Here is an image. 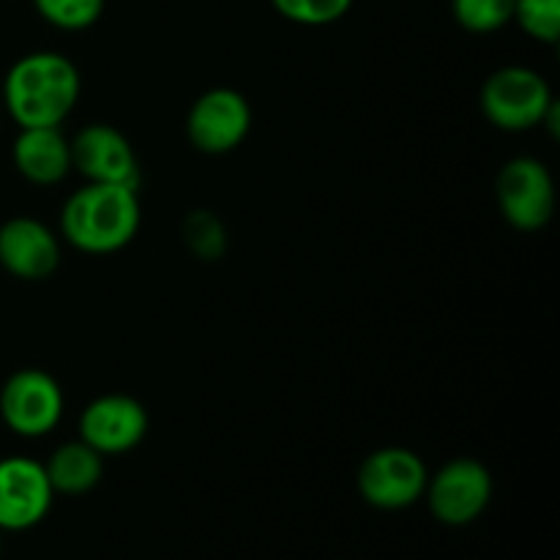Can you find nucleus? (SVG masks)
Listing matches in <instances>:
<instances>
[{
    "label": "nucleus",
    "instance_id": "15",
    "mask_svg": "<svg viewBox=\"0 0 560 560\" xmlns=\"http://www.w3.org/2000/svg\"><path fill=\"white\" fill-rule=\"evenodd\" d=\"M107 0H33V9L47 25L58 31H88L104 14Z\"/></svg>",
    "mask_w": 560,
    "mask_h": 560
},
{
    "label": "nucleus",
    "instance_id": "17",
    "mask_svg": "<svg viewBox=\"0 0 560 560\" xmlns=\"http://www.w3.org/2000/svg\"><path fill=\"white\" fill-rule=\"evenodd\" d=\"M514 20L534 42L556 47L560 38V0H517Z\"/></svg>",
    "mask_w": 560,
    "mask_h": 560
},
{
    "label": "nucleus",
    "instance_id": "10",
    "mask_svg": "<svg viewBox=\"0 0 560 560\" xmlns=\"http://www.w3.org/2000/svg\"><path fill=\"white\" fill-rule=\"evenodd\" d=\"M148 410L129 394H104L85 405L80 416V441L102 457H118L140 446L148 435Z\"/></svg>",
    "mask_w": 560,
    "mask_h": 560
},
{
    "label": "nucleus",
    "instance_id": "4",
    "mask_svg": "<svg viewBox=\"0 0 560 560\" xmlns=\"http://www.w3.org/2000/svg\"><path fill=\"white\" fill-rule=\"evenodd\" d=\"M66 397L60 383L49 372L27 366L5 377L0 388V419L14 435L36 441L60 424Z\"/></svg>",
    "mask_w": 560,
    "mask_h": 560
},
{
    "label": "nucleus",
    "instance_id": "16",
    "mask_svg": "<svg viewBox=\"0 0 560 560\" xmlns=\"http://www.w3.org/2000/svg\"><path fill=\"white\" fill-rule=\"evenodd\" d=\"M517 0H452L457 25L468 33H495L514 20Z\"/></svg>",
    "mask_w": 560,
    "mask_h": 560
},
{
    "label": "nucleus",
    "instance_id": "3",
    "mask_svg": "<svg viewBox=\"0 0 560 560\" xmlns=\"http://www.w3.org/2000/svg\"><path fill=\"white\" fill-rule=\"evenodd\" d=\"M556 104L545 74L528 66H501L481 85V113L501 131H530L541 126Z\"/></svg>",
    "mask_w": 560,
    "mask_h": 560
},
{
    "label": "nucleus",
    "instance_id": "13",
    "mask_svg": "<svg viewBox=\"0 0 560 560\" xmlns=\"http://www.w3.org/2000/svg\"><path fill=\"white\" fill-rule=\"evenodd\" d=\"M14 167L27 184L55 186L71 173V145L60 126L20 129L11 145Z\"/></svg>",
    "mask_w": 560,
    "mask_h": 560
},
{
    "label": "nucleus",
    "instance_id": "11",
    "mask_svg": "<svg viewBox=\"0 0 560 560\" xmlns=\"http://www.w3.org/2000/svg\"><path fill=\"white\" fill-rule=\"evenodd\" d=\"M52 498L44 463L20 454L0 459V530L36 528L47 517Z\"/></svg>",
    "mask_w": 560,
    "mask_h": 560
},
{
    "label": "nucleus",
    "instance_id": "19",
    "mask_svg": "<svg viewBox=\"0 0 560 560\" xmlns=\"http://www.w3.org/2000/svg\"><path fill=\"white\" fill-rule=\"evenodd\" d=\"M186 241H189V246L200 257H206V260H217L224 249V230L211 213L197 211L195 217L186 222Z\"/></svg>",
    "mask_w": 560,
    "mask_h": 560
},
{
    "label": "nucleus",
    "instance_id": "7",
    "mask_svg": "<svg viewBox=\"0 0 560 560\" xmlns=\"http://www.w3.org/2000/svg\"><path fill=\"white\" fill-rule=\"evenodd\" d=\"M492 474L485 463L470 457L452 459L427 481L424 498L438 523L463 528L479 520L492 501Z\"/></svg>",
    "mask_w": 560,
    "mask_h": 560
},
{
    "label": "nucleus",
    "instance_id": "9",
    "mask_svg": "<svg viewBox=\"0 0 560 560\" xmlns=\"http://www.w3.org/2000/svg\"><path fill=\"white\" fill-rule=\"evenodd\" d=\"M71 170L85 178V184H115L140 189V162L129 137L109 124L82 126L69 140Z\"/></svg>",
    "mask_w": 560,
    "mask_h": 560
},
{
    "label": "nucleus",
    "instance_id": "14",
    "mask_svg": "<svg viewBox=\"0 0 560 560\" xmlns=\"http://www.w3.org/2000/svg\"><path fill=\"white\" fill-rule=\"evenodd\" d=\"M47 479L60 495H85L102 481L104 457L85 441L60 443L44 463Z\"/></svg>",
    "mask_w": 560,
    "mask_h": 560
},
{
    "label": "nucleus",
    "instance_id": "5",
    "mask_svg": "<svg viewBox=\"0 0 560 560\" xmlns=\"http://www.w3.org/2000/svg\"><path fill=\"white\" fill-rule=\"evenodd\" d=\"M430 470L424 459L405 446H383L361 463L355 487L370 506L399 512L424 498Z\"/></svg>",
    "mask_w": 560,
    "mask_h": 560
},
{
    "label": "nucleus",
    "instance_id": "2",
    "mask_svg": "<svg viewBox=\"0 0 560 560\" xmlns=\"http://www.w3.org/2000/svg\"><path fill=\"white\" fill-rule=\"evenodd\" d=\"M142 222L137 189L115 184H85L60 211V235L85 255H113L135 241Z\"/></svg>",
    "mask_w": 560,
    "mask_h": 560
},
{
    "label": "nucleus",
    "instance_id": "8",
    "mask_svg": "<svg viewBox=\"0 0 560 560\" xmlns=\"http://www.w3.org/2000/svg\"><path fill=\"white\" fill-rule=\"evenodd\" d=\"M252 131V107L235 88H211L200 93L186 115V137L208 156L235 151Z\"/></svg>",
    "mask_w": 560,
    "mask_h": 560
},
{
    "label": "nucleus",
    "instance_id": "18",
    "mask_svg": "<svg viewBox=\"0 0 560 560\" xmlns=\"http://www.w3.org/2000/svg\"><path fill=\"white\" fill-rule=\"evenodd\" d=\"M273 11L304 27H326L342 20L353 0H271Z\"/></svg>",
    "mask_w": 560,
    "mask_h": 560
},
{
    "label": "nucleus",
    "instance_id": "1",
    "mask_svg": "<svg viewBox=\"0 0 560 560\" xmlns=\"http://www.w3.org/2000/svg\"><path fill=\"white\" fill-rule=\"evenodd\" d=\"M82 93V77L74 60L63 52L38 49L11 63L0 85L3 113L20 129L60 126L77 107Z\"/></svg>",
    "mask_w": 560,
    "mask_h": 560
},
{
    "label": "nucleus",
    "instance_id": "12",
    "mask_svg": "<svg viewBox=\"0 0 560 560\" xmlns=\"http://www.w3.org/2000/svg\"><path fill=\"white\" fill-rule=\"evenodd\" d=\"M60 266V238L49 224L14 217L0 224V268L22 282H42Z\"/></svg>",
    "mask_w": 560,
    "mask_h": 560
},
{
    "label": "nucleus",
    "instance_id": "6",
    "mask_svg": "<svg viewBox=\"0 0 560 560\" xmlns=\"http://www.w3.org/2000/svg\"><path fill=\"white\" fill-rule=\"evenodd\" d=\"M495 200L514 230L536 233L547 228L556 213V180L539 159L514 156L498 173Z\"/></svg>",
    "mask_w": 560,
    "mask_h": 560
},
{
    "label": "nucleus",
    "instance_id": "20",
    "mask_svg": "<svg viewBox=\"0 0 560 560\" xmlns=\"http://www.w3.org/2000/svg\"><path fill=\"white\" fill-rule=\"evenodd\" d=\"M0 115H3V102H0Z\"/></svg>",
    "mask_w": 560,
    "mask_h": 560
}]
</instances>
